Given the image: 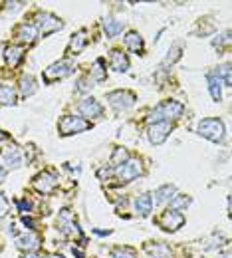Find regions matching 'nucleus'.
I'll list each match as a JSON object with an SVG mask.
<instances>
[{"instance_id":"c85d7f7f","label":"nucleus","mask_w":232,"mask_h":258,"mask_svg":"<svg viewBox=\"0 0 232 258\" xmlns=\"http://www.w3.org/2000/svg\"><path fill=\"white\" fill-rule=\"evenodd\" d=\"M92 76L96 78V80H105V70H103V60H96V64L92 68Z\"/></svg>"},{"instance_id":"e433bc0d","label":"nucleus","mask_w":232,"mask_h":258,"mask_svg":"<svg viewBox=\"0 0 232 258\" xmlns=\"http://www.w3.org/2000/svg\"><path fill=\"white\" fill-rule=\"evenodd\" d=\"M22 223H24V225H26V226H30V232H32V230H34V221H32V219H28V217H24V219H22Z\"/></svg>"},{"instance_id":"423d86ee","label":"nucleus","mask_w":232,"mask_h":258,"mask_svg":"<svg viewBox=\"0 0 232 258\" xmlns=\"http://www.w3.org/2000/svg\"><path fill=\"white\" fill-rule=\"evenodd\" d=\"M183 225H185V217H183V213H179V211L167 209L165 213L159 217V226H161L163 230H167V232H175V230H179Z\"/></svg>"},{"instance_id":"393cba45","label":"nucleus","mask_w":232,"mask_h":258,"mask_svg":"<svg viewBox=\"0 0 232 258\" xmlns=\"http://www.w3.org/2000/svg\"><path fill=\"white\" fill-rule=\"evenodd\" d=\"M189 205H191V197H189V195H175V197L171 199V207H169V209L181 213V211L187 209Z\"/></svg>"},{"instance_id":"2f4dec72","label":"nucleus","mask_w":232,"mask_h":258,"mask_svg":"<svg viewBox=\"0 0 232 258\" xmlns=\"http://www.w3.org/2000/svg\"><path fill=\"white\" fill-rule=\"evenodd\" d=\"M127 159H129V155H127V151H125V149H115V155H113V163L121 165V163H125Z\"/></svg>"},{"instance_id":"c9c22d12","label":"nucleus","mask_w":232,"mask_h":258,"mask_svg":"<svg viewBox=\"0 0 232 258\" xmlns=\"http://www.w3.org/2000/svg\"><path fill=\"white\" fill-rule=\"evenodd\" d=\"M109 175H111V169H107V167H103L100 173H98L100 179H105V177H109Z\"/></svg>"},{"instance_id":"7ed1b4c3","label":"nucleus","mask_w":232,"mask_h":258,"mask_svg":"<svg viewBox=\"0 0 232 258\" xmlns=\"http://www.w3.org/2000/svg\"><path fill=\"white\" fill-rule=\"evenodd\" d=\"M113 173H115V177H117L121 183H131L139 175H143V165H141L139 159H127L125 163L117 165Z\"/></svg>"},{"instance_id":"6ab92c4d","label":"nucleus","mask_w":232,"mask_h":258,"mask_svg":"<svg viewBox=\"0 0 232 258\" xmlns=\"http://www.w3.org/2000/svg\"><path fill=\"white\" fill-rule=\"evenodd\" d=\"M206 82H208V92H210L212 99H214V101H220V97H222V90H220L222 82H220V78L216 76V72H210V74L206 76Z\"/></svg>"},{"instance_id":"a211bd4d","label":"nucleus","mask_w":232,"mask_h":258,"mask_svg":"<svg viewBox=\"0 0 232 258\" xmlns=\"http://www.w3.org/2000/svg\"><path fill=\"white\" fill-rule=\"evenodd\" d=\"M4 58H6V64L12 66V68H16V66L22 62L24 52H22L20 46H6V50H4Z\"/></svg>"},{"instance_id":"b1692460","label":"nucleus","mask_w":232,"mask_h":258,"mask_svg":"<svg viewBox=\"0 0 232 258\" xmlns=\"http://www.w3.org/2000/svg\"><path fill=\"white\" fill-rule=\"evenodd\" d=\"M34 92H36V80L32 76H22L20 78V94L24 97H28L32 96Z\"/></svg>"},{"instance_id":"f3484780","label":"nucleus","mask_w":232,"mask_h":258,"mask_svg":"<svg viewBox=\"0 0 232 258\" xmlns=\"http://www.w3.org/2000/svg\"><path fill=\"white\" fill-rule=\"evenodd\" d=\"M86 44H88V34H86V30H80L78 34L71 36L69 46H67V52L69 54H78V52H82L86 48Z\"/></svg>"},{"instance_id":"c756f323","label":"nucleus","mask_w":232,"mask_h":258,"mask_svg":"<svg viewBox=\"0 0 232 258\" xmlns=\"http://www.w3.org/2000/svg\"><path fill=\"white\" fill-rule=\"evenodd\" d=\"M179 58H181V48H179V46H175V48H171V50H169V56L165 58V62H163V66L175 64V62H177Z\"/></svg>"},{"instance_id":"bb28decb","label":"nucleus","mask_w":232,"mask_h":258,"mask_svg":"<svg viewBox=\"0 0 232 258\" xmlns=\"http://www.w3.org/2000/svg\"><path fill=\"white\" fill-rule=\"evenodd\" d=\"M111 258H137V254L129 246H115L111 250Z\"/></svg>"},{"instance_id":"f257e3e1","label":"nucleus","mask_w":232,"mask_h":258,"mask_svg":"<svg viewBox=\"0 0 232 258\" xmlns=\"http://www.w3.org/2000/svg\"><path fill=\"white\" fill-rule=\"evenodd\" d=\"M185 113V105L175 101V99H167L163 103H159L153 111L149 121L151 123H161V121H171V119H179Z\"/></svg>"},{"instance_id":"0eeeda50","label":"nucleus","mask_w":232,"mask_h":258,"mask_svg":"<svg viewBox=\"0 0 232 258\" xmlns=\"http://www.w3.org/2000/svg\"><path fill=\"white\" fill-rule=\"evenodd\" d=\"M71 72H73V66L69 64V62H64V60H62V62H56V64L48 66V68L44 70V80H46V82L64 80Z\"/></svg>"},{"instance_id":"f8f14e48","label":"nucleus","mask_w":232,"mask_h":258,"mask_svg":"<svg viewBox=\"0 0 232 258\" xmlns=\"http://www.w3.org/2000/svg\"><path fill=\"white\" fill-rule=\"evenodd\" d=\"M40 244H42V240H40V236H38L36 232H26V234H22V236L16 238V246H18L20 250L34 252V250L40 248Z\"/></svg>"},{"instance_id":"a19ab883","label":"nucleus","mask_w":232,"mask_h":258,"mask_svg":"<svg viewBox=\"0 0 232 258\" xmlns=\"http://www.w3.org/2000/svg\"><path fill=\"white\" fill-rule=\"evenodd\" d=\"M48 258H64V256H62V254H56V252H54V254H48Z\"/></svg>"},{"instance_id":"9d476101","label":"nucleus","mask_w":232,"mask_h":258,"mask_svg":"<svg viewBox=\"0 0 232 258\" xmlns=\"http://www.w3.org/2000/svg\"><path fill=\"white\" fill-rule=\"evenodd\" d=\"M171 129H173V127H171V123H169V121L151 123V125H149V129H147V137H149V141H151L153 145H161L167 137H169Z\"/></svg>"},{"instance_id":"6e6552de","label":"nucleus","mask_w":232,"mask_h":258,"mask_svg":"<svg viewBox=\"0 0 232 258\" xmlns=\"http://www.w3.org/2000/svg\"><path fill=\"white\" fill-rule=\"evenodd\" d=\"M62 20L58 18V16H54V14H50V12H40L38 14V26L36 28H40L42 34H52V32H58V30H62Z\"/></svg>"},{"instance_id":"a878e982","label":"nucleus","mask_w":232,"mask_h":258,"mask_svg":"<svg viewBox=\"0 0 232 258\" xmlns=\"http://www.w3.org/2000/svg\"><path fill=\"white\" fill-rule=\"evenodd\" d=\"M147 250L153 254V258H171V250L167 248L165 244L157 242V244H149Z\"/></svg>"},{"instance_id":"9b49d317","label":"nucleus","mask_w":232,"mask_h":258,"mask_svg":"<svg viewBox=\"0 0 232 258\" xmlns=\"http://www.w3.org/2000/svg\"><path fill=\"white\" fill-rule=\"evenodd\" d=\"M78 109H80V113H82L84 117H100L101 113H103L101 103L98 99H94V97H86L84 101H80Z\"/></svg>"},{"instance_id":"1a4fd4ad","label":"nucleus","mask_w":232,"mask_h":258,"mask_svg":"<svg viewBox=\"0 0 232 258\" xmlns=\"http://www.w3.org/2000/svg\"><path fill=\"white\" fill-rule=\"evenodd\" d=\"M56 185H58V177H56L52 171H44V173H40V175L34 179V189L44 195L52 193V191L56 189Z\"/></svg>"},{"instance_id":"4be33fe9","label":"nucleus","mask_w":232,"mask_h":258,"mask_svg":"<svg viewBox=\"0 0 232 258\" xmlns=\"http://www.w3.org/2000/svg\"><path fill=\"white\" fill-rule=\"evenodd\" d=\"M16 103V92L10 86H0V105H14Z\"/></svg>"},{"instance_id":"cd10ccee","label":"nucleus","mask_w":232,"mask_h":258,"mask_svg":"<svg viewBox=\"0 0 232 258\" xmlns=\"http://www.w3.org/2000/svg\"><path fill=\"white\" fill-rule=\"evenodd\" d=\"M216 76H218V78H222L220 82L224 84V88H230V64L220 66V68L216 70Z\"/></svg>"},{"instance_id":"58836bf2","label":"nucleus","mask_w":232,"mask_h":258,"mask_svg":"<svg viewBox=\"0 0 232 258\" xmlns=\"http://www.w3.org/2000/svg\"><path fill=\"white\" fill-rule=\"evenodd\" d=\"M24 258H42V256L36 254V252H28V254H24Z\"/></svg>"},{"instance_id":"4c0bfd02","label":"nucleus","mask_w":232,"mask_h":258,"mask_svg":"<svg viewBox=\"0 0 232 258\" xmlns=\"http://www.w3.org/2000/svg\"><path fill=\"white\" fill-rule=\"evenodd\" d=\"M4 179H6V169H4V167H0V183H2Z\"/></svg>"},{"instance_id":"ea45409f","label":"nucleus","mask_w":232,"mask_h":258,"mask_svg":"<svg viewBox=\"0 0 232 258\" xmlns=\"http://www.w3.org/2000/svg\"><path fill=\"white\" fill-rule=\"evenodd\" d=\"M6 137H8V135H6V133H4V131H2V129H0V141H4V139H6Z\"/></svg>"},{"instance_id":"5701e85b","label":"nucleus","mask_w":232,"mask_h":258,"mask_svg":"<svg viewBox=\"0 0 232 258\" xmlns=\"http://www.w3.org/2000/svg\"><path fill=\"white\" fill-rule=\"evenodd\" d=\"M103 30H105V34H107L109 38H115L117 34L123 30V24H121L119 20H115V18H105V22H103Z\"/></svg>"},{"instance_id":"72a5a7b5","label":"nucleus","mask_w":232,"mask_h":258,"mask_svg":"<svg viewBox=\"0 0 232 258\" xmlns=\"http://www.w3.org/2000/svg\"><path fill=\"white\" fill-rule=\"evenodd\" d=\"M218 44H230V32L228 30L220 36V40H214V46H218Z\"/></svg>"},{"instance_id":"aec40b11","label":"nucleus","mask_w":232,"mask_h":258,"mask_svg":"<svg viewBox=\"0 0 232 258\" xmlns=\"http://www.w3.org/2000/svg\"><path fill=\"white\" fill-rule=\"evenodd\" d=\"M177 195V189H175V185H163V187H159L157 191H155V205H165V203H171V199Z\"/></svg>"},{"instance_id":"7c9ffc66","label":"nucleus","mask_w":232,"mask_h":258,"mask_svg":"<svg viewBox=\"0 0 232 258\" xmlns=\"http://www.w3.org/2000/svg\"><path fill=\"white\" fill-rule=\"evenodd\" d=\"M92 88H94V82L90 78H82L78 82V92L80 94H88V92H92Z\"/></svg>"},{"instance_id":"f704fd0d","label":"nucleus","mask_w":232,"mask_h":258,"mask_svg":"<svg viewBox=\"0 0 232 258\" xmlns=\"http://www.w3.org/2000/svg\"><path fill=\"white\" fill-rule=\"evenodd\" d=\"M18 209H20L22 213H28V211L32 209V205H30V201H18Z\"/></svg>"},{"instance_id":"ddd939ff","label":"nucleus","mask_w":232,"mask_h":258,"mask_svg":"<svg viewBox=\"0 0 232 258\" xmlns=\"http://www.w3.org/2000/svg\"><path fill=\"white\" fill-rule=\"evenodd\" d=\"M135 211L141 217H149L153 211V197L149 193H139L135 197Z\"/></svg>"},{"instance_id":"4468645a","label":"nucleus","mask_w":232,"mask_h":258,"mask_svg":"<svg viewBox=\"0 0 232 258\" xmlns=\"http://www.w3.org/2000/svg\"><path fill=\"white\" fill-rule=\"evenodd\" d=\"M2 157H4V161H6V165H8L10 169L22 167V153H20V149H18L16 145L6 147V149L2 151Z\"/></svg>"},{"instance_id":"20e7f679","label":"nucleus","mask_w":232,"mask_h":258,"mask_svg":"<svg viewBox=\"0 0 232 258\" xmlns=\"http://www.w3.org/2000/svg\"><path fill=\"white\" fill-rule=\"evenodd\" d=\"M92 127V123L90 121H86L84 117H73V115H66L62 121H60V133L62 135H73V133H82V131H86V129Z\"/></svg>"},{"instance_id":"412c9836","label":"nucleus","mask_w":232,"mask_h":258,"mask_svg":"<svg viewBox=\"0 0 232 258\" xmlns=\"http://www.w3.org/2000/svg\"><path fill=\"white\" fill-rule=\"evenodd\" d=\"M125 46L135 52V54H141L143 52V38H141V34L139 32H127L125 36Z\"/></svg>"},{"instance_id":"473e14b6","label":"nucleus","mask_w":232,"mask_h":258,"mask_svg":"<svg viewBox=\"0 0 232 258\" xmlns=\"http://www.w3.org/2000/svg\"><path fill=\"white\" fill-rule=\"evenodd\" d=\"M8 209H10V205H8L6 197H4V193H0V219H4L8 215Z\"/></svg>"},{"instance_id":"2eb2a0df","label":"nucleus","mask_w":232,"mask_h":258,"mask_svg":"<svg viewBox=\"0 0 232 258\" xmlns=\"http://www.w3.org/2000/svg\"><path fill=\"white\" fill-rule=\"evenodd\" d=\"M36 36H38V28H36V24H28V22H24V24H20V26H18V30H16V38H18L20 42H24V44H32L34 40H36Z\"/></svg>"},{"instance_id":"dca6fc26","label":"nucleus","mask_w":232,"mask_h":258,"mask_svg":"<svg viewBox=\"0 0 232 258\" xmlns=\"http://www.w3.org/2000/svg\"><path fill=\"white\" fill-rule=\"evenodd\" d=\"M109 64H111V68H113L115 72H119V74L129 70V60H127V56H125L121 50H113V52H111Z\"/></svg>"},{"instance_id":"79ce46f5","label":"nucleus","mask_w":232,"mask_h":258,"mask_svg":"<svg viewBox=\"0 0 232 258\" xmlns=\"http://www.w3.org/2000/svg\"><path fill=\"white\" fill-rule=\"evenodd\" d=\"M151 258H153V256H151Z\"/></svg>"},{"instance_id":"f03ea898","label":"nucleus","mask_w":232,"mask_h":258,"mask_svg":"<svg viewBox=\"0 0 232 258\" xmlns=\"http://www.w3.org/2000/svg\"><path fill=\"white\" fill-rule=\"evenodd\" d=\"M197 133L212 143H218L224 139V123L218 117H206L197 125Z\"/></svg>"},{"instance_id":"39448f33","label":"nucleus","mask_w":232,"mask_h":258,"mask_svg":"<svg viewBox=\"0 0 232 258\" xmlns=\"http://www.w3.org/2000/svg\"><path fill=\"white\" fill-rule=\"evenodd\" d=\"M107 101H109V105L113 109L125 111V109H129L133 103H135V94L123 92V90H115V92H109L107 94Z\"/></svg>"}]
</instances>
